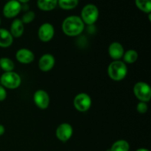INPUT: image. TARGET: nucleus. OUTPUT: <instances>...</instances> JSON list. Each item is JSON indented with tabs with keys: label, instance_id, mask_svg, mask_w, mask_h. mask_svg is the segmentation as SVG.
<instances>
[{
	"label": "nucleus",
	"instance_id": "obj_1",
	"mask_svg": "<svg viewBox=\"0 0 151 151\" xmlns=\"http://www.w3.org/2000/svg\"><path fill=\"white\" fill-rule=\"evenodd\" d=\"M85 24L78 16H67L62 23V30L67 36H78L82 33Z\"/></svg>",
	"mask_w": 151,
	"mask_h": 151
},
{
	"label": "nucleus",
	"instance_id": "obj_2",
	"mask_svg": "<svg viewBox=\"0 0 151 151\" xmlns=\"http://www.w3.org/2000/svg\"><path fill=\"white\" fill-rule=\"evenodd\" d=\"M109 77L115 81H120L126 77L128 67L125 62L122 60H114L108 67Z\"/></svg>",
	"mask_w": 151,
	"mask_h": 151
},
{
	"label": "nucleus",
	"instance_id": "obj_3",
	"mask_svg": "<svg viewBox=\"0 0 151 151\" xmlns=\"http://www.w3.org/2000/svg\"><path fill=\"white\" fill-rule=\"evenodd\" d=\"M80 17L85 24H94L99 18V9L95 4H87L83 7Z\"/></svg>",
	"mask_w": 151,
	"mask_h": 151
},
{
	"label": "nucleus",
	"instance_id": "obj_4",
	"mask_svg": "<svg viewBox=\"0 0 151 151\" xmlns=\"http://www.w3.org/2000/svg\"><path fill=\"white\" fill-rule=\"evenodd\" d=\"M21 83H22L21 76L13 71L4 72L0 78V85L5 88L16 89L20 86Z\"/></svg>",
	"mask_w": 151,
	"mask_h": 151
},
{
	"label": "nucleus",
	"instance_id": "obj_5",
	"mask_svg": "<svg viewBox=\"0 0 151 151\" xmlns=\"http://www.w3.org/2000/svg\"><path fill=\"white\" fill-rule=\"evenodd\" d=\"M134 93L139 101L147 103L151 98V88L147 83L137 82L134 86Z\"/></svg>",
	"mask_w": 151,
	"mask_h": 151
},
{
	"label": "nucleus",
	"instance_id": "obj_6",
	"mask_svg": "<svg viewBox=\"0 0 151 151\" xmlns=\"http://www.w3.org/2000/svg\"><path fill=\"white\" fill-rule=\"evenodd\" d=\"M91 98L86 93H80L74 98L73 104L76 110L81 112H86L91 108Z\"/></svg>",
	"mask_w": 151,
	"mask_h": 151
},
{
	"label": "nucleus",
	"instance_id": "obj_7",
	"mask_svg": "<svg viewBox=\"0 0 151 151\" xmlns=\"http://www.w3.org/2000/svg\"><path fill=\"white\" fill-rule=\"evenodd\" d=\"M22 10V5L17 0H9L3 7V15L7 19H13L19 15Z\"/></svg>",
	"mask_w": 151,
	"mask_h": 151
},
{
	"label": "nucleus",
	"instance_id": "obj_8",
	"mask_svg": "<svg viewBox=\"0 0 151 151\" xmlns=\"http://www.w3.org/2000/svg\"><path fill=\"white\" fill-rule=\"evenodd\" d=\"M72 134H73V128L70 124L66 122L59 125L55 131L56 137L63 142H66L70 139Z\"/></svg>",
	"mask_w": 151,
	"mask_h": 151
},
{
	"label": "nucleus",
	"instance_id": "obj_9",
	"mask_svg": "<svg viewBox=\"0 0 151 151\" xmlns=\"http://www.w3.org/2000/svg\"><path fill=\"white\" fill-rule=\"evenodd\" d=\"M55 35V29L50 23H44L40 26L38 31V36L43 42H49Z\"/></svg>",
	"mask_w": 151,
	"mask_h": 151
},
{
	"label": "nucleus",
	"instance_id": "obj_10",
	"mask_svg": "<svg viewBox=\"0 0 151 151\" xmlns=\"http://www.w3.org/2000/svg\"><path fill=\"white\" fill-rule=\"evenodd\" d=\"M33 101L38 108L41 109H46L50 105V96L44 90H37L33 94Z\"/></svg>",
	"mask_w": 151,
	"mask_h": 151
},
{
	"label": "nucleus",
	"instance_id": "obj_11",
	"mask_svg": "<svg viewBox=\"0 0 151 151\" xmlns=\"http://www.w3.org/2000/svg\"><path fill=\"white\" fill-rule=\"evenodd\" d=\"M55 59L51 54H44L38 60V67L42 72H47L51 70L55 66Z\"/></svg>",
	"mask_w": 151,
	"mask_h": 151
},
{
	"label": "nucleus",
	"instance_id": "obj_12",
	"mask_svg": "<svg viewBox=\"0 0 151 151\" xmlns=\"http://www.w3.org/2000/svg\"><path fill=\"white\" fill-rule=\"evenodd\" d=\"M16 58L19 63L28 64L33 61L35 59V55L30 50L22 48L16 52Z\"/></svg>",
	"mask_w": 151,
	"mask_h": 151
},
{
	"label": "nucleus",
	"instance_id": "obj_13",
	"mask_svg": "<svg viewBox=\"0 0 151 151\" xmlns=\"http://www.w3.org/2000/svg\"><path fill=\"white\" fill-rule=\"evenodd\" d=\"M108 52L110 57L114 60H119L123 57L125 50H124L123 46L120 43L115 41L109 45Z\"/></svg>",
	"mask_w": 151,
	"mask_h": 151
},
{
	"label": "nucleus",
	"instance_id": "obj_14",
	"mask_svg": "<svg viewBox=\"0 0 151 151\" xmlns=\"http://www.w3.org/2000/svg\"><path fill=\"white\" fill-rule=\"evenodd\" d=\"M24 30V24L22 20L19 19H16L13 21L10 25V32L13 35V38H19L22 36Z\"/></svg>",
	"mask_w": 151,
	"mask_h": 151
},
{
	"label": "nucleus",
	"instance_id": "obj_15",
	"mask_svg": "<svg viewBox=\"0 0 151 151\" xmlns=\"http://www.w3.org/2000/svg\"><path fill=\"white\" fill-rule=\"evenodd\" d=\"M13 42V37L10 31L4 28H0V47L7 48Z\"/></svg>",
	"mask_w": 151,
	"mask_h": 151
},
{
	"label": "nucleus",
	"instance_id": "obj_16",
	"mask_svg": "<svg viewBox=\"0 0 151 151\" xmlns=\"http://www.w3.org/2000/svg\"><path fill=\"white\" fill-rule=\"evenodd\" d=\"M58 5V0H37V6L43 11H51Z\"/></svg>",
	"mask_w": 151,
	"mask_h": 151
},
{
	"label": "nucleus",
	"instance_id": "obj_17",
	"mask_svg": "<svg viewBox=\"0 0 151 151\" xmlns=\"http://www.w3.org/2000/svg\"><path fill=\"white\" fill-rule=\"evenodd\" d=\"M15 68V63L10 58L7 57L0 58V69H2L4 72H12Z\"/></svg>",
	"mask_w": 151,
	"mask_h": 151
},
{
	"label": "nucleus",
	"instance_id": "obj_18",
	"mask_svg": "<svg viewBox=\"0 0 151 151\" xmlns=\"http://www.w3.org/2000/svg\"><path fill=\"white\" fill-rule=\"evenodd\" d=\"M130 145L126 140L119 139L115 142L111 147V151H129Z\"/></svg>",
	"mask_w": 151,
	"mask_h": 151
},
{
	"label": "nucleus",
	"instance_id": "obj_19",
	"mask_svg": "<svg viewBox=\"0 0 151 151\" xmlns=\"http://www.w3.org/2000/svg\"><path fill=\"white\" fill-rule=\"evenodd\" d=\"M79 0H58V5L63 10H72L78 5Z\"/></svg>",
	"mask_w": 151,
	"mask_h": 151
},
{
	"label": "nucleus",
	"instance_id": "obj_20",
	"mask_svg": "<svg viewBox=\"0 0 151 151\" xmlns=\"http://www.w3.org/2000/svg\"><path fill=\"white\" fill-rule=\"evenodd\" d=\"M139 55L136 50H129L128 51L125 52L123 55L124 61L127 63H134V62L137 61L138 59Z\"/></svg>",
	"mask_w": 151,
	"mask_h": 151
},
{
	"label": "nucleus",
	"instance_id": "obj_21",
	"mask_svg": "<svg viewBox=\"0 0 151 151\" xmlns=\"http://www.w3.org/2000/svg\"><path fill=\"white\" fill-rule=\"evenodd\" d=\"M137 7L144 13L150 14L151 12V0H135Z\"/></svg>",
	"mask_w": 151,
	"mask_h": 151
},
{
	"label": "nucleus",
	"instance_id": "obj_22",
	"mask_svg": "<svg viewBox=\"0 0 151 151\" xmlns=\"http://www.w3.org/2000/svg\"><path fill=\"white\" fill-rule=\"evenodd\" d=\"M35 14L33 11H31V10H28L22 16V22H23V24H29L32 22V21L35 19Z\"/></svg>",
	"mask_w": 151,
	"mask_h": 151
},
{
	"label": "nucleus",
	"instance_id": "obj_23",
	"mask_svg": "<svg viewBox=\"0 0 151 151\" xmlns=\"http://www.w3.org/2000/svg\"><path fill=\"white\" fill-rule=\"evenodd\" d=\"M148 110V106L145 102L139 101L137 106V111L139 114H145Z\"/></svg>",
	"mask_w": 151,
	"mask_h": 151
},
{
	"label": "nucleus",
	"instance_id": "obj_24",
	"mask_svg": "<svg viewBox=\"0 0 151 151\" xmlns=\"http://www.w3.org/2000/svg\"><path fill=\"white\" fill-rule=\"evenodd\" d=\"M7 97V91L6 88L0 85V102L4 101Z\"/></svg>",
	"mask_w": 151,
	"mask_h": 151
},
{
	"label": "nucleus",
	"instance_id": "obj_25",
	"mask_svg": "<svg viewBox=\"0 0 151 151\" xmlns=\"http://www.w3.org/2000/svg\"><path fill=\"white\" fill-rule=\"evenodd\" d=\"M4 132H5V128L4 125L0 124V137H1L4 134Z\"/></svg>",
	"mask_w": 151,
	"mask_h": 151
},
{
	"label": "nucleus",
	"instance_id": "obj_26",
	"mask_svg": "<svg viewBox=\"0 0 151 151\" xmlns=\"http://www.w3.org/2000/svg\"><path fill=\"white\" fill-rule=\"evenodd\" d=\"M17 1H19L21 4H26V3H27L29 0H17Z\"/></svg>",
	"mask_w": 151,
	"mask_h": 151
},
{
	"label": "nucleus",
	"instance_id": "obj_27",
	"mask_svg": "<svg viewBox=\"0 0 151 151\" xmlns=\"http://www.w3.org/2000/svg\"><path fill=\"white\" fill-rule=\"evenodd\" d=\"M136 151H150V150H147V149H146V148H139V149H137Z\"/></svg>",
	"mask_w": 151,
	"mask_h": 151
},
{
	"label": "nucleus",
	"instance_id": "obj_28",
	"mask_svg": "<svg viewBox=\"0 0 151 151\" xmlns=\"http://www.w3.org/2000/svg\"><path fill=\"white\" fill-rule=\"evenodd\" d=\"M0 24H1V19H0Z\"/></svg>",
	"mask_w": 151,
	"mask_h": 151
},
{
	"label": "nucleus",
	"instance_id": "obj_29",
	"mask_svg": "<svg viewBox=\"0 0 151 151\" xmlns=\"http://www.w3.org/2000/svg\"><path fill=\"white\" fill-rule=\"evenodd\" d=\"M7 1H9V0H7Z\"/></svg>",
	"mask_w": 151,
	"mask_h": 151
}]
</instances>
